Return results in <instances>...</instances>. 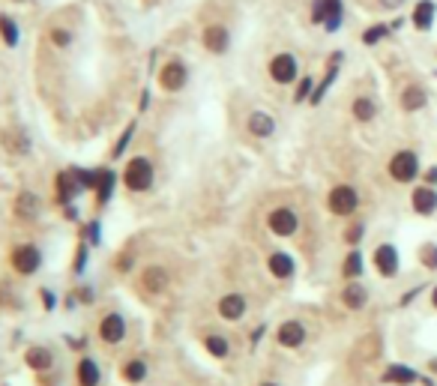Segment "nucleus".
Listing matches in <instances>:
<instances>
[{
    "instance_id": "obj_41",
    "label": "nucleus",
    "mask_w": 437,
    "mask_h": 386,
    "mask_svg": "<svg viewBox=\"0 0 437 386\" xmlns=\"http://www.w3.org/2000/svg\"><path fill=\"white\" fill-rule=\"evenodd\" d=\"M75 296H78V303H81V305H93L96 303V288H93V284H78Z\"/></svg>"
},
{
    "instance_id": "obj_26",
    "label": "nucleus",
    "mask_w": 437,
    "mask_h": 386,
    "mask_svg": "<svg viewBox=\"0 0 437 386\" xmlns=\"http://www.w3.org/2000/svg\"><path fill=\"white\" fill-rule=\"evenodd\" d=\"M425 102H429V93H425L420 84L404 87V93H402V108H404V111H422Z\"/></svg>"
},
{
    "instance_id": "obj_44",
    "label": "nucleus",
    "mask_w": 437,
    "mask_h": 386,
    "mask_svg": "<svg viewBox=\"0 0 437 386\" xmlns=\"http://www.w3.org/2000/svg\"><path fill=\"white\" fill-rule=\"evenodd\" d=\"M363 236H365V225H353L351 231H347V243H351V246H356V243L363 240Z\"/></svg>"
},
{
    "instance_id": "obj_31",
    "label": "nucleus",
    "mask_w": 437,
    "mask_h": 386,
    "mask_svg": "<svg viewBox=\"0 0 437 386\" xmlns=\"http://www.w3.org/2000/svg\"><path fill=\"white\" fill-rule=\"evenodd\" d=\"M204 348H207V353H210V356H216V360H225V356L228 353H231V341H228L225 339V335H207V339H204Z\"/></svg>"
},
{
    "instance_id": "obj_47",
    "label": "nucleus",
    "mask_w": 437,
    "mask_h": 386,
    "mask_svg": "<svg viewBox=\"0 0 437 386\" xmlns=\"http://www.w3.org/2000/svg\"><path fill=\"white\" fill-rule=\"evenodd\" d=\"M66 344H69V348H75V351H81L87 344V339H72V335H66Z\"/></svg>"
},
{
    "instance_id": "obj_23",
    "label": "nucleus",
    "mask_w": 437,
    "mask_h": 386,
    "mask_svg": "<svg viewBox=\"0 0 437 386\" xmlns=\"http://www.w3.org/2000/svg\"><path fill=\"white\" fill-rule=\"evenodd\" d=\"M411 204H413V210L420 213V216H431V213L437 210V192L431 189V186H422V189H413Z\"/></svg>"
},
{
    "instance_id": "obj_25",
    "label": "nucleus",
    "mask_w": 437,
    "mask_h": 386,
    "mask_svg": "<svg viewBox=\"0 0 437 386\" xmlns=\"http://www.w3.org/2000/svg\"><path fill=\"white\" fill-rule=\"evenodd\" d=\"M434 15H437V6L431 3V0H420V3L413 6V27L416 31H431L434 24Z\"/></svg>"
},
{
    "instance_id": "obj_37",
    "label": "nucleus",
    "mask_w": 437,
    "mask_h": 386,
    "mask_svg": "<svg viewBox=\"0 0 437 386\" xmlns=\"http://www.w3.org/2000/svg\"><path fill=\"white\" fill-rule=\"evenodd\" d=\"M132 266H135V252L132 249H123L120 255H117V261H114V270L126 275V273H132Z\"/></svg>"
},
{
    "instance_id": "obj_17",
    "label": "nucleus",
    "mask_w": 437,
    "mask_h": 386,
    "mask_svg": "<svg viewBox=\"0 0 437 386\" xmlns=\"http://www.w3.org/2000/svg\"><path fill=\"white\" fill-rule=\"evenodd\" d=\"M374 266L381 270V275H386V279L399 275V252H395V246H390V243L377 246V252H374Z\"/></svg>"
},
{
    "instance_id": "obj_50",
    "label": "nucleus",
    "mask_w": 437,
    "mask_h": 386,
    "mask_svg": "<svg viewBox=\"0 0 437 386\" xmlns=\"http://www.w3.org/2000/svg\"><path fill=\"white\" fill-rule=\"evenodd\" d=\"M402 3H404V0H381V6H383V9H399Z\"/></svg>"
},
{
    "instance_id": "obj_1",
    "label": "nucleus",
    "mask_w": 437,
    "mask_h": 386,
    "mask_svg": "<svg viewBox=\"0 0 437 386\" xmlns=\"http://www.w3.org/2000/svg\"><path fill=\"white\" fill-rule=\"evenodd\" d=\"M120 183H123L132 195L150 192L153 183H156V168H153V162L147 159V156H132V159L126 162V168L120 171Z\"/></svg>"
},
{
    "instance_id": "obj_40",
    "label": "nucleus",
    "mask_w": 437,
    "mask_h": 386,
    "mask_svg": "<svg viewBox=\"0 0 437 386\" xmlns=\"http://www.w3.org/2000/svg\"><path fill=\"white\" fill-rule=\"evenodd\" d=\"M420 261L429 266V270H437V246H431V243H425L422 249H420Z\"/></svg>"
},
{
    "instance_id": "obj_33",
    "label": "nucleus",
    "mask_w": 437,
    "mask_h": 386,
    "mask_svg": "<svg viewBox=\"0 0 437 386\" xmlns=\"http://www.w3.org/2000/svg\"><path fill=\"white\" fill-rule=\"evenodd\" d=\"M48 42H51L57 51H66V48H72V42H75V33L69 31V27H51V31H48Z\"/></svg>"
},
{
    "instance_id": "obj_7",
    "label": "nucleus",
    "mask_w": 437,
    "mask_h": 386,
    "mask_svg": "<svg viewBox=\"0 0 437 386\" xmlns=\"http://www.w3.org/2000/svg\"><path fill=\"white\" fill-rule=\"evenodd\" d=\"M390 174L395 183H413L416 174H420V159H416L413 150H399L390 159Z\"/></svg>"
},
{
    "instance_id": "obj_19",
    "label": "nucleus",
    "mask_w": 437,
    "mask_h": 386,
    "mask_svg": "<svg viewBox=\"0 0 437 386\" xmlns=\"http://www.w3.org/2000/svg\"><path fill=\"white\" fill-rule=\"evenodd\" d=\"M276 341H279L282 348H300L305 341V326L300 321H285L279 326V332H276Z\"/></svg>"
},
{
    "instance_id": "obj_11",
    "label": "nucleus",
    "mask_w": 437,
    "mask_h": 386,
    "mask_svg": "<svg viewBox=\"0 0 437 386\" xmlns=\"http://www.w3.org/2000/svg\"><path fill=\"white\" fill-rule=\"evenodd\" d=\"M296 57L294 54H276L273 61H270V78L276 84H294L296 81Z\"/></svg>"
},
{
    "instance_id": "obj_51",
    "label": "nucleus",
    "mask_w": 437,
    "mask_h": 386,
    "mask_svg": "<svg viewBox=\"0 0 437 386\" xmlns=\"http://www.w3.org/2000/svg\"><path fill=\"white\" fill-rule=\"evenodd\" d=\"M431 305H434V309H437V288L431 291Z\"/></svg>"
},
{
    "instance_id": "obj_8",
    "label": "nucleus",
    "mask_w": 437,
    "mask_h": 386,
    "mask_svg": "<svg viewBox=\"0 0 437 386\" xmlns=\"http://www.w3.org/2000/svg\"><path fill=\"white\" fill-rule=\"evenodd\" d=\"M267 225H270V231L276 236H294L300 231V216H296L291 207H279V210H273L267 216Z\"/></svg>"
},
{
    "instance_id": "obj_14",
    "label": "nucleus",
    "mask_w": 437,
    "mask_h": 386,
    "mask_svg": "<svg viewBox=\"0 0 437 386\" xmlns=\"http://www.w3.org/2000/svg\"><path fill=\"white\" fill-rule=\"evenodd\" d=\"M117 183H120V174L114 171V168H102V174H99V183L93 189V198H96V207L102 210V207H108V201L114 198V189Z\"/></svg>"
},
{
    "instance_id": "obj_3",
    "label": "nucleus",
    "mask_w": 437,
    "mask_h": 386,
    "mask_svg": "<svg viewBox=\"0 0 437 386\" xmlns=\"http://www.w3.org/2000/svg\"><path fill=\"white\" fill-rule=\"evenodd\" d=\"M84 192L87 189H84V183H81L78 168H63V171H57V177H54V201L61 204V207L75 204Z\"/></svg>"
},
{
    "instance_id": "obj_28",
    "label": "nucleus",
    "mask_w": 437,
    "mask_h": 386,
    "mask_svg": "<svg viewBox=\"0 0 437 386\" xmlns=\"http://www.w3.org/2000/svg\"><path fill=\"white\" fill-rule=\"evenodd\" d=\"M383 383H399V386H411L416 383V371L407 369V365H390V369L383 371Z\"/></svg>"
},
{
    "instance_id": "obj_10",
    "label": "nucleus",
    "mask_w": 437,
    "mask_h": 386,
    "mask_svg": "<svg viewBox=\"0 0 437 386\" xmlns=\"http://www.w3.org/2000/svg\"><path fill=\"white\" fill-rule=\"evenodd\" d=\"M39 207H42V201H39V195L31 189H22L13 198V216L18 222H33L39 216Z\"/></svg>"
},
{
    "instance_id": "obj_54",
    "label": "nucleus",
    "mask_w": 437,
    "mask_h": 386,
    "mask_svg": "<svg viewBox=\"0 0 437 386\" xmlns=\"http://www.w3.org/2000/svg\"><path fill=\"white\" fill-rule=\"evenodd\" d=\"M257 386H279V383H257Z\"/></svg>"
},
{
    "instance_id": "obj_5",
    "label": "nucleus",
    "mask_w": 437,
    "mask_h": 386,
    "mask_svg": "<svg viewBox=\"0 0 437 386\" xmlns=\"http://www.w3.org/2000/svg\"><path fill=\"white\" fill-rule=\"evenodd\" d=\"M156 84L162 87L165 93H180L189 84V66L180 61V57H171V61L162 63V69L156 72Z\"/></svg>"
},
{
    "instance_id": "obj_15",
    "label": "nucleus",
    "mask_w": 437,
    "mask_h": 386,
    "mask_svg": "<svg viewBox=\"0 0 437 386\" xmlns=\"http://www.w3.org/2000/svg\"><path fill=\"white\" fill-rule=\"evenodd\" d=\"M75 380L78 386H102V365L93 356H81L75 365Z\"/></svg>"
},
{
    "instance_id": "obj_12",
    "label": "nucleus",
    "mask_w": 437,
    "mask_h": 386,
    "mask_svg": "<svg viewBox=\"0 0 437 386\" xmlns=\"http://www.w3.org/2000/svg\"><path fill=\"white\" fill-rule=\"evenodd\" d=\"M201 45L210 54H225L228 48H231V33H228L225 24H207L201 33Z\"/></svg>"
},
{
    "instance_id": "obj_22",
    "label": "nucleus",
    "mask_w": 437,
    "mask_h": 386,
    "mask_svg": "<svg viewBox=\"0 0 437 386\" xmlns=\"http://www.w3.org/2000/svg\"><path fill=\"white\" fill-rule=\"evenodd\" d=\"M246 129H249V135H255V138H270L276 132V120L267 111H252L249 120H246Z\"/></svg>"
},
{
    "instance_id": "obj_39",
    "label": "nucleus",
    "mask_w": 437,
    "mask_h": 386,
    "mask_svg": "<svg viewBox=\"0 0 437 386\" xmlns=\"http://www.w3.org/2000/svg\"><path fill=\"white\" fill-rule=\"evenodd\" d=\"M81 240H87L90 246H99V240H102V227H99L96 219H93V222H87V225L81 227Z\"/></svg>"
},
{
    "instance_id": "obj_16",
    "label": "nucleus",
    "mask_w": 437,
    "mask_h": 386,
    "mask_svg": "<svg viewBox=\"0 0 437 386\" xmlns=\"http://www.w3.org/2000/svg\"><path fill=\"white\" fill-rule=\"evenodd\" d=\"M3 147H6V153H13V156H31L33 150V141H31V135H27V129H6V135H3Z\"/></svg>"
},
{
    "instance_id": "obj_4",
    "label": "nucleus",
    "mask_w": 437,
    "mask_h": 386,
    "mask_svg": "<svg viewBox=\"0 0 437 386\" xmlns=\"http://www.w3.org/2000/svg\"><path fill=\"white\" fill-rule=\"evenodd\" d=\"M126 332H129V323H126V314L120 312H105L99 318V326H96V335L99 341L108 344V348H117V344L126 341Z\"/></svg>"
},
{
    "instance_id": "obj_43",
    "label": "nucleus",
    "mask_w": 437,
    "mask_h": 386,
    "mask_svg": "<svg viewBox=\"0 0 437 386\" xmlns=\"http://www.w3.org/2000/svg\"><path fill=\"white\" fill-rule=\"evenodd\" d=\"M312 22L315 24L326 22V0H315V3H312Z\"/></svg>"
},
{
    "instance_id": "obj_34",
    "label": "nucleus",
    "mask_w": 437,
    "mask_h": 386,
    "mask_svg": "<svg viewBox=\"0 0 437 386\" xmlns=\"http://www.w3.org/2000/svg\"><path fill=\"white\" fill-rule=\"evenodd\" d=\"M342 273L347 275V279H360V275H363V255L356 252V249H351V255L344 257Z\"/></svg>"
},
{
    "instance_id": "obj_21",
    "label": "nucleus",
    "mask_w": 437,
    "mask_h": 386,
    "mask_svg": "<svg viewBox=\"0 0 437 386\" xmlns=\"http://www.w3.org/2000/svg\"><path fill=\"white\" fill-rule=\"evenodd\" d=\"M267 270H270L276 279H291V275L296 273V264L287 252H273L270 257H267Z\"/></svg>"
},
{
    "instance_id": "obj_53",
    "label": "nucleus",
    "mask_w": 437,
    "mask_h": 386,
    "mask_svg": "<svg viewBox=\"0 0 437 386\" xmlns=\"http://www.w3.org/2000/svg\"><path fill=\"white\" fill-rule=\"evenodd\" d=\"M429 369H431V371H437V360H431V362H429Z\"/></svg>"
},
{
    "instance_id": "obj_9",
    "label": "nucleus",
    "mask_w": 437,
    "mask_h": 386,
    "mask_svg": "<svg viewBox=\"0 0 437 386\" xmlns=\"http://www.w3.org/2000/svg\"><path fill=\"white\" fill-rule=\"evenodd\" d=\"M24 365L33 374H48L54 369V351L48 348V344H31V348L24 351Z\"/></svg>"
},
{
    "instance_id": "obj_13",
    "label": "nucleus",
    "mask_w": 437,
    "mask_h": 386,
    "mask_svg": "<svg viewBox=\"0 0 437 386\" xmlns=\"http://www.w3.org/2000/svg\"><path fill=\"white\" fill-rule=\"evenodd\" d=\"M356 207H360V195H356L351 186H335L330 192V210L335 216H351Z\"/></svg>"
},
{
    "instance_id": "obj_35",
    "label": "nucleus",
    "mask_w": 437,
    "mask_h": 386,
    "mask_svg": "<svg viewBox=\"0 0 437 386\" xmlns=\"http://www.w3.org/2000/svg\"><path fill=\"white\" fill-rule=\"evenodd\" d=\"M135 126H138V123L132 120V123H129V126L123 129V135L114 141V147H111V159H120V156L126 153V147H129V141H132V135H135Z\"/></svg>"
},
{
    "instance_id": "obj_32",
    "label": "nucleus",
    "mask_w": 437,
    "mask_h": 386,
    "mask_svg": "<svg viewBox=\"0 0 437 386\" xmlns=\"http://www.w3.org/2000/svg\"><path fill=\"white\" fill-rule=\"evenodd\" d=\"M90 249L93 246L87 243V240H78V246H75V261H72V273L81 279V275L87 273V261H90Z\"/></svg>"
},
{
    "instance_id": "obj_42",
    "label": "nucleus",
    "mask_w": 437,
    "mask_h": 386,
    "mask_svg": "<svg viewBox=\"0 0 437 386\" xmlns=\"http://www.w3.org/2000/svg\"><path fill=\"white\" fill-rule=\"evenodd\" d=\"M39 303H42L45 312H54L57 309V293L51 288H39Z\"/></svg>"
},
{
    "instance_id": "obj_36",
    "label": "nucleus",
    "mask_w": 437,
    "mask_h": 386,
    "mask_svg": "<svg viewBox=\"0 0 437 386\" xmlns=\"http://www.w3.org/2000/svg\"><path fill=\"white\" fill-rule=\"evenodd\" d=\"M374 111H377L374 102H372V99H365V96H360L353 102V117H356V120H363V123H369L374 117Z\"/></svg>"
},
{
    "instance_id": "obj_49",
    "label": "nucleus",
    "mask_w": 437,
    "mask_h": 386,
    "mask_svg": "<svg viewBox=\"0 0 437 386\" xmlns=\"http://www.w3.org/2000/svg\"><path fill=\"white\" fill-rule=\"evenodd\" d=\"M147 108H150V93L141 90V105H138V111H147Z\"/></svg>"
},
{
    "instance_id": "obj_29",
    "label": "nucleus",
    "mask_w": 437,
    "mask_h": 386,
    "mask_svg": "<svg viewBox=\"0 0 437 386\" xmlns=\"http://www.w3.org/2000/svg\"><path fill=\"white\" fill-rule=\"evenodd\" d=\"M342 303L347 305V309H353V312H356V309H363V305L369 303V291H365L363 284H356V282H353V284H347V288L342 291Z\"/></svg>"
},
{
    "instance_id": "obj_6",
    "label": "nucleus",
    "mask_w": 437,
    "mask_h": 386,
    "mask_svg": "<svg viewBox=\"0 0 437 386\" xmlns=\"http://www.w3.org/2000/svg\"><path fill=\"white\" fill-rule=\"evenodd\" d=\"M168 284H171V273H168V266H162V264L144 266L141 275H138V288L147 296H162L168 291Z\"/></svg>"
},
{
    "instance_id": "obj_2",
    "label": "nucleus",
    "mask_w": 437,
    "mask_h": 386,
    "mask_svg": "<svg viewBox=\"0 0 437 386\" xmlns=\"http://www.w3.org/2000/svg\"><path fill=\"white\" fill-rule=\"evenodd\" d=\"M9 266H13L15 275L31 279V275L42 270V249H39L36 243H15L13 249H9Z\"/></svg>"
},
{
    "instance_id": "obj_38",
    "label": "nucleus",
    "mask_w": 437,
    "mask_h": 386,
    "mask_svg": "<svg viewBox=\"0 0 437 386\" xmlns=\"http://www.w3.org/2000/svg\"><path fill=\"white\" fill-rule=\"evenodd\" d=\"M383 36H390V24H374V27H369V31L363 33V42L365 45H377Z\"/></svg>"
},
{
    "instance_id": "obj_46",
    "label": "nucleus",
    "mask_w": 437,
    "mask_h": 386,
    "mask_svg": "<svg viewBox=\"0 0 437 386\" xmlns=\"http://www.w3.org/2000/svg\"><path fill=\"white\" fill-rule=\"evenodd\" d=\"M63 219L78 222V207H75V204H66V207H63Z\"/></svg>"
},
{
    "instance_id": "obj_20",
    "label": "nucleus",
    "mask_w": 437,
    "mask_h": 386,
    "mask_svg": "<svg viewBox=\"0 0 437 386\" xmlns=\"http://www.w3.org/2000/svg\"><path fill=\"white\" fill-rule=\"evenodd\" d=\"M147 374H150V365H147L144 356H132V360H126V362L120 365V378H123L126 383H132V386L144 383Z\"/></svg>"
},
{
    "instance_id": "obj_52",
    "label": "nucleus",
    "mask_w": 437,
    "mask_h": 386,
    "mask_svg": "<svg viewBox=\"0 0 437 386\" xmlns=\"http://www.w3.org/2000/svg\"><path fill=\"white\" fill-rule=\"evenodd\" d=\"M9 3H18V6H24V3H31V0H9Z\"/></svg>"
},
{
    "instance_id": "obj_30",
    "label": "nucleus",
    "mask_w": 437,
    "mask_h": 386,
    "mask_svg": "<svg viewBox=\"0 0 437 386\" xmlns=\"http://www.w3.org/2000/svg\"><path fill=\"white\" fill-rule=\"evenodd\" d=\"M342 18H344V6H342V0H326V22L324 27L330 33H335L342 27Z\"/></svg>"
},
{
    "instance_id": "obj_48",
    "label": "nucleus",
    "mask_w": 437,
    "mask_h": 386,
    "mask_svg": "<svg viewBox=\"0 0 437 386\" xmlns=\"http://www.w3.org/2000/svg\"><path fill=\"white\" fill-rule=\"evenodd\" d=\"M425 183H429V186H434V183H437V165L425 171Z\"/></svg>"
},
{
    "instance_id": "obj_24",
    "label": "nucleus",
    "mask_w": 437,
    "mask_h": 386,
    "mask_svg": "<svg viewBox=\"0 0 437 386\" xmlns=\"http://www.w3.org/2000/svg\"><path fill=\"white\" fill-rule=\"evenodd\" d=\"M0 42L6 48H18V42H22V27L9 13H0Z\"/></svg>"
},
{
    "instance_id": "obj_18",
    "label": "nucleus",
    "mask_w": 437,
    "mask_h": 386,
    "mask_svg": "<svg viewBox=\"0 0 437 386\" xmlns=\"http://www.w3.org/2000/svg\"><path fill=\"white\" fill-rule=\"evenodd\" d=\"M216 309H218V318L234 323V321H240L246 314V296L243 293H225L222 300H218Z\"/></svg>"
},
{
    "instance_id": "obj_45",
    "label": "nucleus",
    "mask_w": 437,
    "mask_h": 386,
    "mask_svg": "<svg viewBox=\"0 0 437 386\" xmlns=\"http://www.w3.org/2000/svg\"><path fill=\"white\" fill-rule=\"evenodd\" d=\"M309 93H312V78H303L300 87H296V96H294V99H296V102H303V99L309 96Z\"/></svg>"
},
{
    "instance_id": "obj_27",
    "label": "nucleus",
    "mask_w": 437,
    "mask_h": 386,
    "mask_svg": "<svg viewBox=\"0 0 437 386\" xmlns=\"http://www.w3.org/2000/svg\"><path fill=\"white\" fill-rule=\"evenodd\" d=\"M342 51H335L333 57H330V69H326V78H324V81H321V87H315V90H312V102L317 105V102H321V99H324V93L326 90H330V87H333V81H335V75H339V63H342Z\"/></svg>"
}]
</instances>
